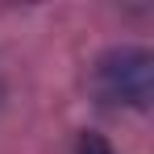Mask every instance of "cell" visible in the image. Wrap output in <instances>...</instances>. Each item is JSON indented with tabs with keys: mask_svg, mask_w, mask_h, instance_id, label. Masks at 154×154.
Returning <instances> with one entry per match:
<instances>
[{
	"mask_svg": "<svg viewBox=\"0 0 154 154\" xmlns=\"http://www.w3.org/2000/svg\"><path fill=\"white\" fill-rule=\"evenodd\" d=\"M96 88H100L104 100H112V104L146 108V100H150V54L133 50V46L108 50L96 63Z\"/></svg>",
	"mask_w": 154,
	"mask_h": 154,
	"instance_id": "6da1fadb",
	"label": "cell"
},
{
	"mask_svg": "<svg viewBox=\"0 0 154 154\" xmlns=\"http://www.w3.org/2000/svg\"><path fill=\"white\" fill-rule=\"evenodd\" d=\"M75 154H117L112 146H108V137H100V133H92V129H83L75 142Z\"/></svg>",
	"mask_w": 154,
	"mask_h": 154,
	"instance_id": "7a4b0ae2",
	"label": "cell"
}]
</instances>
